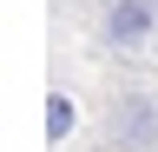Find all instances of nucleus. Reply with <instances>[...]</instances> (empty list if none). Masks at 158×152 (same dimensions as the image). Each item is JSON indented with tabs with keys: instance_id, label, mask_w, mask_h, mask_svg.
Listing matches in <instances>:
<instances>
[{
	"instance_id": "obj_2",
	"label": "nucleus",
	"mask_w": 158,
	"mask_h": 152,
	"mask_svg": "<svg viewBox=\"0 0 158 152\" xmlns=\"http://www.w3.org/2000/svg\"><path fill=\"white\" fill-rule=\"evenodd\" d=\"M73 126H79V106L66 99V93H46V145H59Z\"/></svg>"
},
{
	"instance_id": "obj_1",
	"label": "nucleus",
	"mask_w": 158,
	"mask_h": 152,
	"mask_svg": "<svg viewBox=\"0 0 158 152\" xmlns=\"http://www.w3.org/2000/svg\"><path fill=\"white\" fill-rule=\"evenodd\" d=\"M106 40L118 53H138L152 40V0H112V13H106Z\"/></svg>"
}]
</instances>
